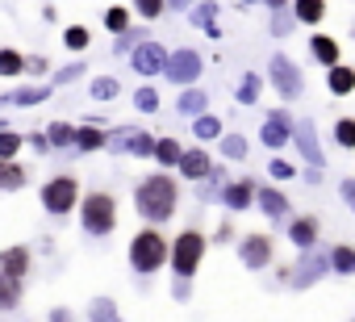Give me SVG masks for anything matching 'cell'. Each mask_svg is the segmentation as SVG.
Here are the masks:
<instances>
[{"label": "cell", "instance_id": "cell-1", "mask_svg": "<svg viewBox=\"0 0 355 322\" xmlns=\"http://www.w3.org/2000/svg\"><path fill=\"white\" fill-rule=\"evenodd\" d=\"M138 210H142L150 222H163V218L175 210V185H171L167 176L142 180V189H138Z\"/></svg>", "mask_w": 355, "mask_h": 322}, {"label": "cell", "instance_id": "cell-2", "mask_svg": "<svg viewBox=\"0 0 355 322\" xmlns=\"http://www.w3.org/2000/svg\"><path fill=\"white\" fill-rule=\"evenodd\" d=\"M130 260H134V268H138V272H155V268L167 260V243H163V235L142 230V235L130 243Z\"/></svg>", "mask_w": 355, "mask_h": 322}, {"label": "cell", "instance_id": "cell-3", "mask_svg": "<svg viewBox=\"0 0 355 322\" xmlns=\"http://www.w3.org/2000/svg\"><path fill=\"white\" fill-rule=\"evenodd\" d=\"M201 255H205V239H201L197 230H189V235L175 239L171 264H175V272H180V276H193V272H197V264H201Z\"/></svg>", "mask_w": 355, "mask_h": 322}, {"label": "cell", "instance_id": "cell-4", "mask_svg": "<svg viewBox=\"0 0 355 322\" xmlns=\"http://www.w3.org/2000/svg\"><path fill=\"white\" fill-rule=\"evenodd\" d=\"M113 197L109 193H92V197H84V226L92 230V235H105V230H113Z\"/></svg>", "mask_w": 355, "mask_h": 322}, {"label": "cell", "instance_id": "cell-5", "mask_svg": "<svg viewBox=\"0 0 355 322\" xmlns=\"http://www.w3.org/2000/svg\"><path fill=\"white\" fill-rule=\"evenodd\" d=\"M76 193H80V189H76V180H71V176H59V180H51V185H46L42 201H46V210H51V214H67V210L76 205Z\"/></svg>", "mask_w": 355, "mask_h": 322}, {"label": "cell", "instance_id": "cell-6", "mask_svg": "<svg viewBox=\"0 0 355 322\" xmlns=\"http://www.w3.org/2000/svg\"><path fill=\"white\" fill-rule=\"evenodd\" d=\"M272 80H276V88L284 92V96H301V76H297V67L280 55V59H272Z\"/></svg>", "mask_w": 355, "mask_h": 322}, {"label": "cell", "instance_id": "cell-7", "mask_svg": "<svg viewBox=\"0 0 355 322\" xmlns=\"http://www.w3.org/2000/svg\"><path fill=\"white\" fill-rule=\"evenodd\" d=\"M243 260H247L251 268H263V264L272 260V243H268L263 235H251V239L243 243Z\"/></svg>", "mask_w": 355, "mask_h": 322}, {"label": "cell", "instance_id": "cell-8", "mask_svg": "<svg viewBox=\"0 0 355 322\" xmlns=\"http://www.w3.org/2000/svg\"><path fill=\"white\" fill-rule=\"evenodd\" d=\"M197 71H201V59H197L193 51H184V55H175V59L167 63V76H171V80H193Z\"/></svg>", "mask_w": 355, "mask_h": 322}, {"label": "cell", "instance_id": "cell-9", "mask_svg": "<svg viewBox=\"0 0 355 322\" xmlns=\"http://www.w3.org/2000/svg\"><path fill=\"white\" fill-rule=\"evenodd\" d=\"M297 146H301V155L309 159V164H322V151H318V138H313V126L309 121L297 126Z\"/></svg>", "mask_w": 355, "mask_h": 322}, {"label": "cell", "instance_id": "cell-10", "mask_svg": "<svg viewBox=\"0 0 355 322\" xmlns=\"http://www.w3.org/2000/svg\"><path fill=\"white\" fill-rule=\"evenodd\" d=\"M0 264H5V272H9V276H17V280H21V276H26V268H30V251H26V247H9L5 255H0Z\"/></svg>", "mask_w": 355, "mask_h": 322}, {"label": "cell", "instance_id": "cell-11", "mask_svg": "<svg viewBox=\"0 0 355 322\" xmlns=\"http://www.w3.org/2000/svg\"><path fill=\"white\" fill-rule=\"evenodd\" d=\"M180 168H184V176L201 180V176L209 172V155H205V151H189V155H180Z\"/></svg>", "mask_w": 355, "mask_h": 322}, {"label": "cell", "instance_id": "cell-12", "mask_svg": "<svg viewBox=\"0 0 355 322\" xmlns=\"http://www.w3.org/2000/svg\"><path fill=\"white\" fill-rule=\"evenodd\" d=\"M351 88H355V71H351V67L330 63V92H334V96H347Z\"/></svg>", "mask_w": 355, "mask_h": 322}, {"label": "cell", "instance_id": "cell-13", "mask_svg": "<svg viewBox=\"0 0 355 322\" xmlns=\"http://www.w3.org/2000/svg\"><path fill=\"white\" fill-rule=\"evenodd\" d=\"M26 185V168H17L13 159H0V189H21Z\"/></svg>", "mask_w": 355, "mask_h": 322}, {"label": "cell", "instance_id": "cell-14", "mask_svg": "<svg viewBox=\"0 0 355 322\" xmlns=\"http://www.w3.org/2000/svg\"><path fill=\"white\" fill-rule=\"evenodd\" d=\"M309 46H313V55H318V59H322L326 67H330V63H338V42H334V38H326V34H318V38H313Z\"/></svg>", "mask_w": 355, "mask_h": 322}, {"label": "cell", "instance_id": "cell-15", "mask_svg": "<svg viewBox=\"0 0 355 322\" xmlns=\"http://www.w3.org/2000/svg\"><path fill=\"white\" fill-rule=\"evenodd\" d=\"M17 293H21L17 276H9V272H0V310H9V305H17Z\"/></svg>", "mask_w": 355, "mask_h": 322}, {"label": "cell", "instance_id": "cell-16", "mask_svg": "<svg viewBox=\"0 0 355 322\" xmlns=\"http://www.w3.org/2000/svg\"><path fill=\"white\" fill-rule=\"evenodd\" d=\"M134 63H138V71H159V67H163V51H159V46H142V51L134 55Z\"/></svg>", "mask_w": 355, "mask_h": 322}, {"label": "cell", "instance_id": "cell-17", "mask_svg": "<svg viewBox=\"0 0 355 322\" xmlns=\"http://www.w3.org/2000/svg\"><path fill=\"white\" fill-rule=\"evenodd\" d=\"M288 235H293V243H297V247H309V243H313V235H318V222H313V218H301V222H293V230H288Z\"/></svg>", "mask_w": 355, "mask_h": 322}, {"label": "cell", "instance_id": "cell-18", "mask_svg": "<svg viewBox=\"0 0 355 322\" xmlns=\"http://www.w3.org/2000/svg\"><path fill=\"white\" fill-rule=\"evenodd\" d=\"M322 13H326L322 0H297V17L301 22H322Z\"/></svg>", "mask_w": 355, "mask_h": 322}, {"label": "cell", "instance_id": "cell-19", "mask_svg": "<svg viewBox=\"0 0 355 322\" xmlns=\"http://www.w3.org/2000/svg\"><path fill=\"white\" fill-rule=\"evenodd\" d=\"M326 260H330V264H334L338 272H355V251H351V247H334V251H330Z\"/></svg>", "mask_w": 355, "mask_h": 322}, {"label": "cell", "instance_id": "cell-20", "mask_svg": "<svg viewBox=\"0 0 355 322\" xmlns=\"http://www.w3.org/2000/svg\"><path fill=\"white\" fill-rule=\"evenodd\" d=\"M326 268V255H313L305 268H297V285H309V280H318V272Z\"/></svg>", "mask_w": 355, "mask_h": 322}, {"label": "cell", "instance_id": "cell-21", "mask_svg": "<svg viewBox=\"0 0 355 322\" xmlns=\"http://www.w3.org/2000/svg\"><path fill=\"white\" fill-rule=\"evenodd\" d=\"M155 155L163 159V164H180V155H184V151H180V142H171V138H163V142L155 146Z\"/></svg>", "mask_w": 355, "mask_h": 322}, {"label": "cell", "instance_id": "cell-22", "mask_svg": "<svg viewBox=\"0 0 355 322\" xmlns=\"http://www.w3.org/2000/svg\"><path fill=\"white\" fill-rule=\"evenodd\" d=\"M251 193H255L251 185H230V189H226V201H230L234 210H243V205L251 201Z\"/></svg>", "mask_w": 355, "mask_h": 322}, {"label": "cell", "instance_id": "cell-23", "mask_svg": "<svg viewBox=\"0 0 355 322\" xmlns=\"http://www.w3.org/2000/svg\"><path fill=\"white\" fill-rule=\"evenodd\" d=\"M21 71V55L17 51H0V76H17Z\"/></svg>", "mask_w": 355, "mask_h": 322}, {"label": "cell", "instance_id": "cell-24", "mask_svg": "<svg viewBox=\"0 0 355 322\" xmlns=\"http://www.w3.org/2000/svg\"><path fill=\"white\" fill-rule=\"evenodd\" d=\"M259 201H263V210H268V214H272V218H280V214H284V210H288V201H284V197H280V193H263V197H259Z\"/></svg>", "mask_w": 355, "mask_h": 322}, {"label": "cell", "instance_id": "cell-25", "mask_svg": "<svg viewBox=\"0 0 355 322\" xmlns=\"http://www.w3.org/2000/svg\"><path fill=\"white\" fill-rule=\"evenodd\" d=\"M334 134H338V142H343V146H355V121H351V117H343Z\"/></svg>", "mask_w": 355, "mask_h": 322}, {"label": "cell", "instance_id": "cell-26", "mask_svg": "<svg viewBox=\"0 0 355 322\" xmlns=\"http://www.w3.org/2000/svg\"><path fill=\"white\" fill-rule=\"evenodd\" d=\"M105 22H109V30H113V34H121V30H125V22H130V13H125V9H109V17H105Z\"/></svg>", "mask_w": 355, "mask_h": 322}, {"label": "cell", "instance_id": "cell-27", "mask_svg": "<svg viewBox=\"0 0 355 322\" xmlns=\"http://www.w3.org/2000/svg\"><path fill=\"white\" fill-rule=\"evenodd\" d=\"M284 138H288V134H284V126H276V121H272V126H263V142H268V146H280Z\"/></svg>", "mask_w": 355, "mask_h": 322}, {"label": "cell", "instance_id": "cell-28", "mask_svg": "<svg viewBox=\"0 0 355 322\" xmlns=\"http://www.w3.org/2000/svg\"><path fill=\"white\" fill-rule=\"evenodd\" d=\"M17 146H21V138H17V134H0V159L17 155Z\"/></svg>", "mask_w": 355, "mask_h": 322}, {"label": "cell", "instance_id": "cell-29", "mask_svg": "<svg viewBox=\"0 0 355 322\" xmlns=\"http://www.w3.org/2000/svg\"><path fill=\"white\" fill-rule=\"evenodd\" d=\"M76 142H80L84 151H92V146H101V130H80V134H76Z\"/></svg>", "mask_w": 355, "mask_h": 322}, {"label": "cell", "instance_id": "cell-30", "mask_svg": "<svg viewBox=\"0 0 355 322\" xmlns=\"http://www.w3.org/2000/svg\"><path fill=\"white\" fill-rule=\"evenodd\" d=\"M222 146H226V155H230V159H243V155H247V142H243L239 134H234V138H226Z\"/></svg>", "mask_w": 355, "mask_h": 322}, {"label": "cell", "instance_id": "cell-31", "mask_svg": "<svg viewBox=\"0 0 355 322\" xmlns=\"http://www.w3.org/2000/svg\"><path fill=\"white\" fill-rule=\"evenodd\" d=\"M138 9H142V17H159L163 13V0H138Z\"/></svg>", "mask_w": 355, "mask_h": 322}, {"label": "cell", "instance_id": "cell-32", "mask_svg": "<svg viewBox=\"0 0 355 322\" xmlns=\"http://www.w3.org/2000/svg\"><path fill=\"white\" fill-rule=\"evenodd\" d=\"M67 46H71V51L88 46V34H84V30H67Z\"/></svg>", "mask_w": 355, "mask_h": 322}, {"label": "cell", "instance_id": "cell-33", "mask_svg": "<svg viewBox=\"0 0 355 322\" xmlns=\"http://www.w3.org/2000/svg\"><path fill=\"white\" fill-rule=\"evenodd\" d=\"M197 134H201V138H214V134H218V121H214V117H201V121H197Z\"/></svg>", "mask_w": 355, "mask_h": 322}, {"label": "cell", "instance_id": "cell-34", "mask_svg": "<svg viewBox=\"0 0 355 322\" xmlns=\"http://www.w3.org/2000/svg\"><path fill=\"white\" fill-rule=\"evenodd\" d=\"M255 92H259V80H255V76H251V80H247V84H243V92H239V96H243V101H255Z\"/></svg>", "mask_w": 355, "mask_h": 322}, {"label": "cell", "instance_id": "cell-35", "mask_svg": "<svg viewBox=\"0 0 355 322\" xmlns=\"http://www.w3.org/2000/svg\"><path fill=\"white\" fill-rule=\"evenodd\" d=\"M184 109H189V113H197V109H201V96H197V92H189V96H184Z\"/></svg>", "mask_w": 355, "mask_h": 322}, {"label": "cell", "instance_id": "cell-36", "mask_svg": "<svg viewBox=\"0 0 355 322\" xmlns=\"http://www.w3.org/2000/svg\"><path fill=\"white\" fill-rule=\"evenodd\" d=\"M51 138H55V142H71V130H67V126H55V134H51Z\"/></svg>", "mask_w": 355, "mask_h": 322}, {"label": "cell", "instance_id": "cell-37", "mask_svg": "<svg viewBox=\"0 0 355 322\" xmlns=\"http://www.w3.org/2000/svg\"><path fill=\"white\" fill-rule=\"evenodd\" d=\"M343 197H347V205L355 210V180H347V185H343Z\"/></svg>", "mask_w": 355, "mask_h": 322}, {"label": "cell", "instance_id": "cell-38", "mask_svg": "<svg viewBox=\"0 0 355 322\" xmlns=\"http://www.w3.org/2000/svg\"><path fill=\"white\" fill-rule=\"evenodd\" d=\"M268 5H272V9H280V5H284V0H268Z\"/></svg>", "mask_w": 355, "mask_h": 322}]
</instances>
